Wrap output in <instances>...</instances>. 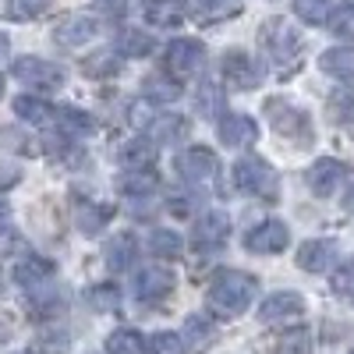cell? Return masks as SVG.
<instances>
[{
  "instance_id": "6da1fadb",
  "label": "cell",
  "mask_w": 354,
  "mask_h": 354,
  "mask_svg": "<svg viewBox=\"0 0 354 354\" xmlns=\"http://www.w3.org/2000/svg\"><path fill=\"white\" fill-rule=\"evenodd\" d=\"M255 290H259V283H255L252 273L223 270V273L213 280L209 294H205V301H209V308H213L216 315L234 319V315H241V312L255 301Z\"/></svg>"
},
{
  "instance_id": "7a4b0ae2",
  "label": "cell",
  "mask_w": 354,
  "mask_h": 354,
  "mask_svg": "<svg viewBox=\"0 0 354 354\" xmlns=\"http://www.w3.org/2000/svg\"><path fill=\"white\" fill-rule=\"evenodd\" d=\"M259 43H262L266 57H270V64H273L280 75H287L294 64H298L301 39H298V32H294L283 18H270V21H266L262 32H259Z\"/></svg>"
},
{
  "instance_id": "3957f363",
  "label": "cell",
  "mask_w": 354,
  "mask_h": 354,
  "mask_svg": "<svg viewBox=\"0 0 354 354\" xmlns=\"http://www.w3.org/2000/svg\"><path fill=\"white\" fill-rule=\"evenodd\" d=\"M266 117H270V124H273L277 135L294 138V142H301V145L312 142V121H308V113L301 106H294L290 100H270V103H266Z\"/></svg>"
},
{
  "instance_id": "277c9868",
  "label": "cell",
  "mask_w": 354,
  "mask_h": 354,
  "mask_svg": "<svg viewBox=\"0 0 354 354\" xmlns=\"http://www.w3.org/2000/svg\"><path fill=\"white\" fill-rule=\"evenodd\" d=\"M234 185H238L241 192H248V195L270 198V195H277V174L270 170V163H262L255 156H245V160L234 163Z\"/></svg>"
},
{
  "instance_id": "5b68a950",
  "label": "cell",
  "mask_w": 354,
  "mask_h": 354,
  "mask_svg": "<svg viewBox=\"0 0 354 354\" xmlns=\"http://www.w3.org/2000/svg\"><path fill=\"white\" fill-rule=\"evenodd\" d=\"M11 75L21 85H36V88H46V93L64 85V68L43 61V57H18V61L11 64Z\"/></svg>"
},
{
  "instance_id": "8992f818",
  "label": "cell",
  "mask_w": 354,
  "mask_h": 354,
  "mask_svg": "<svg viewBox=\"0 0 354 354\" xmlns=\"http://www.w3.org/2000/svg\"><path fill=\"white\" fill-rule=\"evenodd\" d=\"M177 174L192 185H209L220 177V160H216V153L202 149V145H192V149L177 153Z\"/></svg>"
},
{
  "instance_id": "52a82bcc",
  "label": "cell",
  "mask_w": 354,
  "mask_h": 354,
  "mask_svg": "<svg viewBox=\"0 0 354 354\" xmlns=\"http://www.w3.org/2000/svg\"><path fill=\"white\" fill-rule=\"evenodd\" d=\"M163 64L174 78H192L202 71L205 64V46L198 39H174L167 46V57H163Z\"/></svg>"
},
{
  "instance_id": "ba28073f",
  "label": "cell",
  "mask_w": 354,
  "mask_h": 354,
  "mask_svg": "<svg viewBox=\"0 0 354 354\" xmlns=\"http://www.w3.org/2000/svg\"><path fill=\"white\" fill-rule=\"evenodd\" d=\"M305 315V298L298 290H277L262 301L259 308V319L266 326H283V322H298Z\"/></svg>"
},
{
  "instance_id": "9c48e42d",
  "label": "cell",
  "mask_w": 354,
  "mask_h": 354,
  "mask_svg": "<svg viewBox=\"0 0 354 354\" xmlns=\"http://www.w3.org/2000/svg\"><path fill=\"white\" fill-rule=\"evenodd\" d=\"M287 245H290V230L280 220H262L245 234V248L255 255H273V252H283Z\"/></svg>"
},
{
  "instance_id": "30bf717a",
  "label": "cell",
  "mask_w": 354,
  "mask_h": 354,
  "mask_svg": "<svg viewBox=\"0 0 354 354\" xmlns=\"http://www.w3.org/2000/svg\"><path fill=\"white\" fill-rule=\"evenodd\" d=\"M220 75H223V85H230V88H245V93L259 85V68L252 64V57L241 53V50H227V53H223Z\"/></svg>"
},
{
  "instance_id": "8fae6325",
  "label": "cell",
  "mask_w": 354,
  "mask_h": 354,
  "mask_svg": "<svg viewBox=\"0 0 354 354\" xmlns=\"http://www.w3.org/2000/svg\"><path fill=\"white\" fill-rule=\"evenodd\" d=\"M347 181V167L340 160H315L312 170H308V188L319 195V198H330L340 192V185Z\"/></svg>"
},
{
  "instance_id": "7c38bea8",
  "label": "cell",
  "mask_w": 354,
  "mask_h": 354,
  "mask_svg": "<svg viewBox=\"0 0 354 354\" xmlns=\"http://www.w3.org/2000/svg\"><path fill=\"white\" fill-rule=\"evenodd\" d=\"M96 32H100V18H93V15H71V18H64L61 25L53 28V39L61 46H85L88 39H96Z\"/></svg>"
},
{
  "instance_id": "4fadbf2b",
  "label": "cell",
  "mask_w": 354,
  "mask_h": 354,
  "mask_svg": "<svg viewBox=\"0 0 354 354\" xmlns=\"http://www.w3.org/2000/svg\"><path fill=\"white\" fill-rule=\"evenodd\" d=\"M255 138H259V124L248 113H227L220 121V142L230 145V149H248Z\"/></svg>"
},
{
  "instance_id": "5bb4252c",
  "label": "cell",
  "mask_w": 354,
  "mask_h": 354,
  "mask_svg": "<svg viewBox=\"0 0 354 354\" xmlns=\"http://www.w3.org/2000/svg\"><path fill=\"white\" fill-rule=\"evenodd\" d=\"M174 290V273L167 266H149V270H142L138 280H135V298L138 301H160Z\"/></svg>"
},
{
  "instance_id": "9a60e30c",
  "label": "cell",
  "mask_w": 354,
  "mask_h": 354,
  "mask_svg": "<svg viewBox=\"0 0 354 354\" xmlns=\"http://www.w3.org/2000/svg\"><path fill=\"white\" fill-rule=\"evenodd\" d=\"M117 188H121V195H131V198H149L160 192V174L153 167H128L117 177Z\"/></svg>"
},
{
  "instance_id": "2e32d148",
  "label": "cell",
  "mask_w": 354,
  "mask_h": 354,
  "mask_svg": "<svg viewBox=\"0 0 354 354\" xmlns=\"http://www.w3.org/2000/svg\"><path fill=\"white\" fill-rule=\"evenodd\" d=\"M15 283L18 287H25V290H32V287H43L50 277H53V262L50 259H39V255H21L18 259V266H15Z\"/></svg>"
},
{
  "instance_id": "e0dca14e",
  "label": "cell",
  "mask_w": 354,
  "mask_h": 354,
  "mask_svg": "<svg viewBox=\"0 0 354 354\" xmlns=\"http://www.w3.org/2000/svg\"><path fill=\"white\" fill-rule=\"evenodd\" d=\"M333 255H337V245L333 241H305L298 248V266H301L305 273H326Z\"/></svg>"
},
{
  "instance_id": "ac0fdd59",
  "label": "cell",
  "mask_w": 354,
  "mask_h": 354,
  "mask_svg": "<svg viewBox=\"0 0 354 354\" xmlns=\"http://www.w3.org/2000/svg\"><path fill=\"white\" fill-rule=\"evenodd\" d=\"M213 340H216V322H213V315L195 312V315L185 319V344H188V351H205Z\"/></svg>"
},
{
  "instance_id": "d6986e66",
  "label": "cell",
  "mask_w": 354,
  "mask_h": 354,
  "mask_svg": "<svg viewBox=\"0 0 354 354\" xmlns=\"http://www.w3.org/2000/svg\"><path fill=\"white\" fill-rule=\"evenodd\" d=\"M227 234H230V216L223 209H209L198 220V227H195V238L202 245H223Z\"/></svg>"
},
{
  "instance_id": "ffe728a7",
  "label": "cell",
  "mask_w": 354,
  "mask_h": 354,
  "mask_svg": "<svg viewBox=\"0 0 354 354\" xmlns=\"http://www.w3.org/2000/svg\"><path fill=\"white\" fill-rule=\"evenodd\" d=\"M145 21L149 25H160V28H170L185 18V8H181V0H145V8H142Z\"/></svg>"
},
{
  "instance_id": "44dd1931",
  "label": "cell",
  "mask_w": 354,
  "mask_h": 354,
  "mask_svg": "<svg viewBox=\"0 0 354 354\" xmlns=\"http://www.w3.org/2000/svg\"><path fill=\"white\" fill-rule=\"evenodd\" d=\"M57 124H61L64 135H71V138H85V135L96 131V121L85 110H78V106H61L57 110Z\"/></svg>"
},
{
  "instance_id": "7402d4cb",
  "label": "cell",
  "mask_w": 354,
  "mask_h": 354,
  "mask_svg": "<svg viewBox=\"0 0 354 354\" xmlns=\"http://www.w3.org/2000/svg\"><path fill=\"white\" fill-rule=\"evenodd\" d=\"M319 68L333 78H351L354 75V50L351 46H333L319 57Z\"/></svg>"
},
{
  "instance_id": "603a6c76",
  "label": "cell",
  "mask_w": 354,
  "mask_h": 354,
  "mask_svg": "<svg viewBox=\"0 0 354 354\" xmlns=\"http://www.w3.org/2000/svg\"><path fill=\"white\" fill-rule=\"evenodd\" d=\"M326 110H330L333 124H354V88L351 85L333 88L330 100H326Z\"/></svg>"
},
{
  "instance_id": "cb8c5ba5",
  "label": "cell",
  "mask_w": 354,
  "mask_h": 354,
  "mask_svg": "<svg viewBox=\"0 0 354 354\" xmlns=\"http://www.w3.org/2000/svg\"><path fill=\"white\" fill-rule=\"evenodd\" d=\"M156 142L153 138H131L124 149H121V163L124 167H153V160H156Z\"/></svg>"
},
{
  "instance_id": "d4e9b609",
  "label": "cell",
  "mask_w": 354,
  "mask_h": 354,
  "mask_svg": "<svg viewBox=\"0 0 354 354\" xmlns=\"http://www.w3.org/2000/svg\"><path fill=\"white\" fill-rule=\"evenodd\" d=\"M110 220V209L106 205H93V202H78L75 209V223L82 234H100V227Z\"/></svg>"
},
{
  "instance_id": "484cf974",
  "label": "cell",
  "mask_w": 354,
  "mask_h": 354,
  "mask_svg": "<svg viewBox=\"0 0 354 354\" xmlns=\"http://www.w3.org/2000/svg\"><path fill=\"white\" fill-rule=\"evenodd\" d=\"M142 88H145V96H149L153 103H174V100H181V85H177L174 78H167V75H149Z\"/></svg>"
},
{
  "instance_id": "4316f807",
  "label": "cell",
  "mask_w": 354,
  "mask_h": 354,
  "mask_svg": "<svg viewBox=\"0 0 354 354\" xmlns=\"http://www.w3.org/2000/svg\"><path fill=\"white\" fill-rule=\"evenodd\" d=\"M106 262H110V270H128L135 262V238L131 234H117L106 245Z\"/></svg>"
},
{
  "instance_id": "83f0119b",
  "label": "cell",
  "mask_w": 354,
  "mask_h": 354,
  "mask_svg": "<svg viewBox=\"0 0 354 354\" xmlns=\"http://www.w3.org/2000/svg\"><path fill=\"white\" fill-rule=\"evenodd\" d=\"M145 351V340H142V333L138 330H113L110 337H106V354H142Z\"/></svg>"
},
{
  "instance_id": "f1b7e54d",
  "label": "cell",
  "mask_w": 354,
  "mask_h": 354,
  "mask_svg": "<svg viewBox=\"0 0 354 354\" xmlns=\"http://www.w3.org/2000/svg\"><path fill=\"white\" fill-rule=\"evenodd\" d=\"M15 113L21 117L25 124H50V117H53V110L43 100H36V96H18L15 100Z\"/></svg>"
},
{
  "instance_id": "f546056e",
  "label": "cell",
  "mask_w": 354,
  "mask_h": 354,
  "mask_svg": "<svg viewBox=\"0 0 354 354\" xmlns=\"http://www.w3.org/2000/svg\"><path fill=\"white\" fill-rule=\"evenodd\" d=\"M88 305H93L96 312H117V305H121V290H117L113 283H96L93 290H88Z\"/></svg>"
},
{
  "instance_id": "4dcf8cb0",
  "label": "cell",
  "mask_w": 354,
  "mask_h": 354,
  "mask_svg": "<svg viewBox=\"0 0 354 354\" xmlns=\"http://www.w3.org/2000/svg\"><path fill=\"white\" fill-rule=\"evenodd\" d=\"M294 15L308 25H322L330 18V0H294Z\"/></svg>"
},
{
  "instance_id": "1f68e13d",
  "label": "cell",
  "mask_w": 354,
  "mask_h": 354,
  "mask_svg": "<svg viewBox=\"0 0 354 354\" xmlns=\"http://www.w3.org/2000/svg\"><path fill=\"white\" fill-rule=\"evenodd\" d=\"M330 32L337 36V39H354V8L351 4H344V8H337V11H330Z\"/></svg>"
},
{
  "instance_id": "d6a6232c",
  "label": "cell",
  "mask_w": 354,
  "mask_h": 354,
  "mask_svg": "<svg viewBox=\"0 0 354 354\" xmlns=\"http://www.w3.org/2000/svg\"><path fill=\"white\" fill-rule=\"evenodd\" d=\"M117 50H121L124 57H145V53H153V39L145 36V32H121V39H117Z\"/></svg>"
},
{
  "instance_id": "836d02e7",
  "label": "cell",
  "mask_w": 354,
  "mask_h": 354,
  "mask_svg": "<svg viewBox=\"0 0 354 354\" xmlns=\"http://www.w3.org/2000/svg\"><path fill=\"white\" fill-rule=\"evenodd\" d=\"M28 252V241L21 238V234L15 227H4L0 223V259H18Z\"/></svg>"
},
{
  "instance_id": "e575fe53",
  "label": "cell",
  "mask_w": 354,
  "mask_h": 354,
  "mask_svg": "<svg viewBox=\"0 0 354 354\" xmlns=\"http://www.w3.org/2000/svg\"><path fill=\"white\" fill-rule=\"evenodd\" d=\"M149 354H188V344H185V337H177V333H156V337H149Z\"/></svg>"
},
{
  "instance_id": "d590c367",
  "label": "cell",
  "mask_w": 354,
  "mask_h": 354,
  "mask_svg": "<svg viewBox=\"0 0 354 354\" xmlns=\"http://www.w3.org/2000/svg\"><path fill=\"white\" fill-rule=\"evenodd\" d=\"M330 290L337 298H354V262H340L333 277H330Z\"/></svg>"
},
{
  "instance_id": "8d00e7d4",
  "label": "cell",
  "mask_w": 354,
  "mask_h": 354,
  "mask_svg": "<svg viewBox=\"0 0 354 354\" xmlns=\"http://www.w3.org/2000/svg\"><path fill=\"white\" fill-rule=\"evenodd\" d=\"M220 106H223L220 88H216L213 82H202V88H198V113H202V117H209V121H216Z\"/></svg>"
},
{
  "instance_id": "74e56055",
  "label": "cell",
  "mask_w": 354,
  "mask_h": 354,
  "mask_svg": "<svg viewBox=\"0 0 354 354\" xmlns=\"http://www.w3.org/2000/svg\"><path fill=\"white\" fill-rule=\"evenodd\" d=\"M188 124L181 121L177 113H160V121H153V142H167V138H177V135H185Z\"/></svg>"
},
{
  "instance_id": "f35d334b",
  "label": "cell",
  "mask_w": 354,
  "mask_h": 354,
  "mask_svg": "<svg viewBox=\"0 0 354 354\" xmlns=\"http://www.w3.org/2000/svg\"><path fill=\"white\" fill-rule=\"evenodd\" d=\"M149 248L156 252V255H177V252H181V238H177V234L174 230H153L149 234Z\"/></svg>"
},
{
  "instance_id": "ab89813d",
  "label": "cell",
  "mask_w": 354,
  "mask_h": 354,
  "mask_svg": "<svg viewBox=\"0 0 354 354\" xmlns=\"http://www.w3.org/2000/svg\"><path fill=\"white\" fill-rule=\"evenodd\" d=\"M277 354H312V337H308V330H290V333L280 340Z\"/></svg>"
},
{
  "instance_id": "60d3db41",
  "label": "cell",
  "mask_w": 354,
  "mask_h": 354,
  "mask_svg": "<svg viewBox=\"0 0 354 354\" xmlns=\"http://www.w3.org/2000/svg\"><path fill=\"white\" fill-rule=\"evenodd\" d=\"M64 347H68V337L64 333H50V337H39L36 340V351L39 354H61Z\"/></svg>"
},
{
  "instance_id": "b9f144b4",
  "label": "cell",
  "mask_w": 354,
  "mask_h": 354,
  "mask_svg": "<svg viewBox=\"0 0 354 354\" xmlns=\"http://www.w3.org/2000/svg\"><path fill=\"white\" fill-rule=\"evenodd\" d=\"M43 4H46V0H11V15L15 18H32V15H39L43 11Z\"/></svg>"
},
{
  "instance_id": "7bdbcfd3",
  "label": "cell",
  "mask_w": 354,
  "mask_h": 354,
  "mask_svg": "<svg viewBox=\"0 0 354 354\" xmlns=\"http://www.w3.org/2000/svg\"><path fill=\"white\" fill-rule=\"evenodd\" d=\"M192 8L202 15H220V11L234 8V0H192Z\"/></svg>"
},
{
  "instance_id": "ee69618b",
  "label": "cell",
  "mask_w": 354,
  "mask_h": 354,
  "mask_svg": "<svg viewBox=\"0 0 354 354\" xmlns=\"http://www.w3.org/2000/svg\"><path fill=\"white\" fill-rule=\"evenodd\" d=\"M344 209L354 213V185H351V192H347V198H344Z\"/></svg>"
},
{
  "instance_id": "f6af8a7d",
  "label": "cell",
  "mask_w": 354,
  "mask_h": 354,
  "mask_svg": "<svg viewBox=\"0 0 354 354\" xmlns=\"http://www.w3.org/2000/svg\"><path fill=\"white\" fill-rule=\"evenodd\" d=\"M0 57H8V36L0 32Z\"/></svg>"
},
{
  "instance_id": "bcb514c9",
  "label": "cell",
  "mask_w": 354,
  "mask_h": 354,
  "mask_svg": "<svg viewBox=\"0 0 354 354\" xmlns=\"http://www.w3.org/2000/svg\"><path fill=\"white\" fill-rule=\"evenodd\" d=\"M4 220H8V205H4V202H0V223H4Z\"/></svg>"
},
{
  "instance_id": "7dc6e473",
  "label": "cell",
  "mask_w": 354,
  "mask_h": 354,
  "mask_svg": "<svg viewBox=\"0 0 354 354\" xmlns=\"http://www.w3.org/2000/svg\"><path fill=\"white\" fill-rule=\"evenodd\" d=\"M351 354H354V351H351Z\"/></svg>"
}]
</instances>
